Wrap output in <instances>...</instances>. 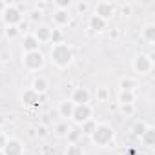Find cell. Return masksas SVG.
I'll return each mask as SVG.
<instances>
[{
	"instance_id": "obj_31",
	"label": "cell",
	"mask_w": 155,
	"mask_h": 155,
	"mask_svg": "<svg viewBox=\"0 0 155 155\" xmlns=\"http://www.w3.org/2000/svg\"><path fill=\"white\" fill-rule=\"evenodd\" d=\"M106 95H108V93H106V90H104V88H101V90H99V97H101V99H106Z\"/></svg>"
},
{
	"instance_id": "obj_13",
	"label": "cell",
	"mask_w": 155,
	"mask_h": 155,
	"mask_svg": "<svg viewBox=\"0 0 155 155\" xmlns=\"http://www.w3.org/2000/svg\"><path fill=\"white\" fill-rule=\"evenodd\" d=\"M48 88H49V82L44 79V77H37V79L33 81V91H37L38 95L40 93H44V91H48Z\"/></svg>"
},
{
	"instance_id": "obj_5",
	"label": "cell",
	"mask_w": 155,
	"mask_h": 155,
	"mask_svg": "<svg viewBox=\"0 0 155 155\" xmlns=\"http://www.w3.org/2000/svg\"><path fill=\"white\" fill-rule=\"evenodd\" d=\"M115 15V6L111 2H106V0H102V2H97L95 6V17L102 18V20H108Z\"/></svg>"
},
{
	"instance_id": "obj_2",
	"label": "cell",
	"mask_w": 155,
	"mask_h": 155,
	"mask_svg": "<svg viewBox=\"0 0 155 155\" xmlns=\"http://www.w3.org/2000/svg\"><path fill=\"white\" fill-rule=\"evenodd\" d=\"M113 135H115V131H113L111 126H108V124H97V128L91 133V140L97 146H108L113 140Z\"/></svg>"
},
{
	"instance_id": "obj_18",
	"label": "cell",
	"mask_w": 155,
	"mask_h": 155,
	"mask_svg": "<svg viewBox=\"0 0 155 155\" xmlns=\"http://www.w3.org/2000/svg\"><path fill=\"white\" fill-rule=\"evenodd\" d=\"M142 38L148 42H155V26L153 24H150L142 29Z\"/></svg>"
},
{
	"instance_id": "obj_17",
	"label": "cell",
	"mask_w": 155,
	"mask_h": 155,
	"mask_svg": "<svg viewBox=\"0 0 155 155\" xmlns=\"http://www.w3.org/2000/svg\"><path fill=\"white\" fill-rule=\"evenodd\" d=\"M73 108H75V104H73L71 101H64V102H60V106H58V113H60L62 117H71V115H73Z\"/></svg>"
},
{
	"instance_id": "obj_19",
	"label": "cell",
	"mask_w": 155,
	"mask_h": 155,
	"mask_svg": "<svg viewBox=\"0 0 155 155\" xmlns=\"http://www.w3.org/2000/svg\"><path fill=\"white\" fill-rule=\"evenodd\" d=\"M133 93L131 91H120V95H119V102L120 104H133Z\"/></svg>"
},
{
	"instance_id": "obj_10",
	"label": "cell",
	"mask_w": 155,
	"mask_h": 155,
	"mask_svg": "<svg viewBox=\"0 0 155 155\" xmlns=\"http://www.w3.org/2000/svg\"><path fill=\"white\" fill-rule=\"evenodd\" d=\"M33 37H35L38 42H48V40L53 38V29H49L48 26H38Z\"/></svg>"
},
{
	"instance_id": "obj_20",
	"label": "cell",
	"mask_w": 155,
	"mask_h": 155,
	"mask_svg": "<svg viewBox=\"0 0 155 155\" xmlns=\"http://www.w3.org/2000/svg\"><path fill=\"white\" fill-rule=\"evenodd\" d=\"M135 88V81H131V79H122L120 81V90L122 91H131Z\"/></svg>"
},
{
	"instance_id": "obj_25",
	"label": "cell",
	"mask_w": 155,
	"mask_h": 155,
	"mask_svg": "<svg viewBox=\"0 0 155 155\" xmlns=\"http://www.w3.org/2000/svg\"><path fill=\"white\" fill-rule=\"evenodd\" d=\"M6 35H8L9 38H15V37L18 35V28H17V26H8V29H6Z\"/></svg>"
},
{
	"instance_id": "obj_26",
	"label": "cell",
	"mask_w": 155,
	"mask_h": 155,
	"mask_svg": "<svg viewBox=\"0 0 155 155\" xmlns=\"http://www.w3.org/2000/svg\"><path fill=\"white\" fill-rule=\"evenodd\" d=\"M55 130H57V135H68V133H69V128H68V124H64V122L58 124Z\"/></svg>"
},
{
	"instance_id": "obj_11",
	"label": "cell",
	"mask_w": 155,
	"mask_h": 155,
	"mask_svg": "<svg viewBox=\"0 0 155 155\" xmlns=\"http://www.w3.org/2000/svg\"><path fill=\"white\" fill-rule=\"evenodd\" d=\"M22 101H24V104H28V106H38L40 95H38L37 91H33V90H28V91H24Z\"/></svg>"
},
{
	"instance_id": "obj_7",
	"label": "cell",
	"mask_w": 155,
	"mask_h": 155,
	"mask_svg": "<svg viewBox=\"0 0 155 155\" xmlns=\"http://www.w3.org/2000/svg\"><path fill=\"white\" fill-rule=\"evenodd\" d=\"M151 66H153V62H151V58H150L148 55H137L135 60H133V68H135V71L140 73V75L150 73V71H151Z\"/></svg>"
},
{
	"instance_id": "obj_24",
	"label": "cell",
	"mask_w": 155,
	"mask_h": 155,
	"mask_svg": "<svg viewBox=\"0 0 155 155\" xmlns=\"http://www.w3.org/2000/svg\"><path fill=\"white\" fill-rule=\"evenodd\" d=\"M55 6H57L58 9H66V11H68V8L71 6V0H57Z\"/></svg>"
},
{
	"instance_id": "obj_1",
	"label": "cell",
	"mask_w": 155,
	"mask_h": 155,
	"mask_svg": "<svg viewBox=\"0 0 155 155\" xmlns=\"http://www.w3.org/2000/svg\"><path fill=\"white\" fill-rule=\"evenodd\" d=\"M51 60L57 68H68L73 60V51L66 42H57L51 48Z\"/></svg>"
},
{
	"instance_id": "obj_3",
	"label": "cell",
	"mask_w": 155,
	"mask_h": 155,
	"mask_svg": "<svg viewBox=\"0 0 155 155\" xmlns=\"http://www.w3.org/2000/svg\"><path fill=\"white\" fill-rule=\"evenodd\" d=\"M24 66L31 71H38L42 69L44 66V55L40 51H31V53H26L24 57Z\"/></svg>"
},
{
	"instance_id": "obj_27",
	"label": "cell",
	"mask_w": 155,
	"mask_h": 155,
	"mask_svg": "<svg viewBox=\"0 0 155 155\" xmlns=\"http://www.w3.org/2000/svg\"><path fill=\"white\" fill-rule=\"evenodd\" d=\"M120 110H122V113L131 115L133 113V104H120Z\"/></svg>"
},
{
	"instance_id": "obj_28",
	"label": "cell",
	"mask_w": 155,
	"mask_h": 155,
	"mask_svg": "<svg viewBox=\"0 0 155 155\" xmlns=\"http://www.w3.org/2000/svg\"><path fill=\"white\" fill-rule=\"evenodd\" d=\"M40 18H42L40 11H31V20H40Z\"/></svg>"
},
{
	"instance_id": "obj_30",
	"label": "cell",
	"mask_w": 155,
	"mask_h": 155,
	"mask_svg": "<svg viewBox=\"0 0 155 155\" xmlns=\"http://www.w3.org/2000/svg\"><path fill=\"white\" fill-rule=\"evenodd\" d=\"M6 142H8V139H6L4 135H0V150H2V148L6 146Z\"/></svg>"
},
{
	"instance_id": "obj_16",
	"label": "cell",
	"mask_w": 155,
	"mask_h": 155,
	"mask_svg": "<svg viewBox=\"0 0 155 155\" xmlns=\"http://www.w3.org/2000/svg\"><path fill=\"white\" fill-rule=\"evenodd\" d=\"M90 29H93V31H104L106 29V20L91 15L90 17Z\"/></svg>"
},
{
	"instance_id": "obj_15",
	"label": "cell",
	"mask_w": 155,
	"mask_h": 155,
	"mask_svg": "<svg viewBox=\"0 0 155 155\" xmlns=\"http://www.w3.org/2000/svg\"><path fill=\"white\" fill-rule=\"evenodd\" d=\"M140 140L144 142V146L151 148V146H153V142H155V130H153L151 126H148V130L140 135Z\"/></svg>"
},
{
	"instance_id": "obj_21",
	"label": "cell",
	"mask_w": 155,
	"mask_h": 155,
	"mask_svg": "<svg viewBox=\"0 0 155 155\" xmlns=\"http://www.w3.org/2000/svg\"><path fill=\"white\" fill-rule=\"evenodd\" d=\"M66 155H84V151H82V148H81V146L71 144V146H68V151H66Z\"/></svg>"
},
{
	"instance_id": "obj_6",
	"label": "cell",
	"mask_w": 155,
	"mask_h": 155,
	"mask_svg": "<svg viewBox=\"0 0 155 155\" xmlns=\"http://www.w3.org/2000/svg\"><path fill=\"white\" fill-rule=\"evenodd\" d=\"M4 15H2V18H4V22H6V26H17V24H20L22 22V13L17 9V8H13V6H6V9L2 11Z\"/></svg>"
},
{
	"instance_id": "obj_32",
	"label": "cell",
	"mask_w": 155,
	"mask_h": 155,
	"mask_svg": "<svg viewBox=\"0 0 155 155\" xmlns=\"http://www.w3.org/2000/svg\"><path fill=\"white\" fill-rule=\"evenodd\" d=\"M0 155H4V153H2V150H0Z\"/></svg>"
},
{
	"instance_id": "obj_12",
	"label": "cell",
	"mask_w": 155,
	"mask_h": 155,
	"mask_svg": "<svg viewBox=\"0 0 155 155\" xmlns=\"http://www.w3.org/2000/svg\"><path fill=\"white\" fill-rule=\"evenodd\" d=\"M69 11H66V9H57L55 11V15H53V20H55V24L57 26H66V24H69Z\"/></svg>"
},
{
	"instance_id": "obj_22",
	"label": "cell",
	"mask_w": 155,
	"mask_h": 155,
	"mask_svg": "<svg viewBox=\"0 0 155 155\" xmlns=\"http://www.w3.org/2000/svg\"><path fill=\"white\" fill-rule=\"evenodd\" d=\"M95 128H97V124H95L91 119H90V120H86V122L82 124V130H84V133H88V135H91Z\"/></svg>"
},
{
	"instance_id": "obj_23",
	"label": "cell",
	"mask_w": 155,
	"mask_h": 155,
	"mask_svg": "<svg viewBox=\"0 0 155 155\" xmlns=\"http://www.w3.org/2000/svg\"><path fill=\"white\" fill-rule=\"evenodd\" d=\"M146 130H148V126H146L142 120H140V122H137V124L133 126V133H135V135H139V137H140V135H142Z\"/></svg>"
},
{
	"instance_id": "obj_29",
	"label": "cell",
	"mask_w": 155,
	"mask_h": 155,
	"mask_svg": "<svg viewBox=\"0 0 155 155\" xmlns=\"http://www.w3.org/2000/svg\"><path fill=\"white\" fill-rule=\"evenodd\" d=\"M77 8H79L81 13H84V11L88 9V4H86V2H81V4H77Z\"/></svg>"
},
{
	"instance_id": "obj_9",
	"label": "cell",
	"mask_w": 155,
	"mask_h": 155,
	"mask_svg": "<svg viewBox=\"0 0 155 155\" xmlns=\"http://www.w3.org/2000/svg\"><path fill=\"white\" fill-rule=\"evenodd\" d=\"M71 102L73 104H88L90 102V91L86 88H77L71 95Z\"/></svg>"
},
{
	"instance_id": "obj_8",
	"label": "cell",
	"mask_w": 155,
	"mask_h": 155,
	"mask_svg": "<svg viewBox=\"0 0 155 155\" xmlns=\"http://www.w3.org/2000/svg\"><path fill=\"white\" fill-rule=\"evenodd\" d=\"M4 155H22L24 153V144L18 139H9L6 142V146L2 148Z\"/></svg>"
},
{
	"instance_id": "obj_14",
	"label": "cell",
	"mask_w": 155,
	"mask_h": 155,
	"mask_svg": "<svg viewBox=\"0 0 155 155\" xmlns=\"http://www.w3.org/2000/svg\"><path fill=\"white\" fill-rule=\"evenodd\" d=\"M24 49H26V53L38 51V40H37L33 35H26V37H24Z\"/></svg>"
},
{
	"instance_id": "obj_4",
	"label": "cell",
	"mask_w": 155,
	"mask_h": 155,
	"mask_svg": "<svg viewBox=\"0 0 155 155\" xmlns=\"http://www.w3.org/2000/svg\"><path fill=\"white\" fill-rule=\"evenodd\" d=\"M71 119H73L77 124H84L86 120L91 119V106H90V104H75Z\"/></svg>"
}]
</instances>
